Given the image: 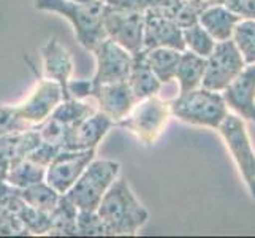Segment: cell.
Wrapping results in <instances>:
<instances>
[{
	"label": "cell",
	"instance_id": "obj_17",
	"mask_svg": "<svg viewBox=\"0 0 255 238\" xmlns=\"http://www.w3.org/2000/svg\"><path fill=\"white\" fill-rule=\"evenodd\" d=\"M241 17L228 10L225 5L211 3L206 5L198 14V22L201 24L214 41H225L233 37V30Z\"/></svg>",
	"mask_w": 255,
	"mask_h": 238
},
{
	"label": "cell",
	"instance_id": "obj_7",
	"mask_svg": "<svg viewBox=\"0 0 255 238\" xmlns=\"http://www.w3.org/2000/svg\"><path fill=\"white\" fill-rule=\"evenodd\" d=\"M246 65L248 64L232 38L216 41L213 52L206 57V68L201 86L211 91L222 92L243 72Z\"/></svg>",
	"mask_w": 255,
	"mask_h": 238
},
{
	"label": "cell",
	"instance_id": "obj_6",
	"mask_svg": "<svg viewBox=\"0 0 255 238\" xmlns=\"http://www.w3.org/2000/svg\"><path fill=\"white\" fill-rule=\"evenodd\" d=\"M217 130L222 135L228 151L238 167L251 197L255 200V151L244 121L238 114L228 113Z\"/></svg>",
	"mask_w": 255,
	"mask_h": 238
},
{
	"label": "cell",
	"instance_id": "obj_2",
	"mask_svg": "<svg viewBox=\"0 0 255 238\" xmlns=\"http://www.w3.org/2000/svg\"><path fill=\"white\" fill-rule=\"evenodd\" d=\"M35 8L40 11H52L62 14L73 25L76 40L80 45L94 51L107 38L103 27V10L105 2H73V0H33Z\"/></svg>",
	"mask_w": 255,
	"mask_h": 238
},
{
	"label": "cell",
	"instance_id": "obj_35",
	"mask_svg": "<svg viewBox=\"0 0 255 238\" xmlns=\"http://www.w3.org/2000/svg\"><path fill=\"white\" fill-rule=\"evenodd\" d=\"M102 2H105V0H102Z\"/></svg>",
	"mask_w": 255,
	"mask_h": 238
},
{
	"label": "cell",
	"instance_id": "obj_34",
	"mask_svg": "<svg viewBox=\"0 0 255 238\" xmlns=\"http://www.w3.org/2000/svg\"><path fill=\"white\" fill-rule=\"evenodd\" d=\"M201 2H206V3H208V2H209V0H201Z\"/></svg>",
	"mask_w": 255,
	"mask_h": 238
},
{
	"label": "cell",
	"instance_id": "obj_33",
	"mask_svg": "<svg viewBox=\"0 0 255 238\" xmlns=\"http://www.w3.org/2000/svg\"><path fill=\"white\" fill-rule=\"evenodd\" d=\"M73 2H92V0H73Z\"/></svg>",
	"mask_w": 255,
	"mask_h": 238
},
{
	"label": "cell",
	"instance_id": "obj_26",
	"mask_svg": "<svg viewBox=\"0 0 255 238\" xmlns=\"http://www.w3.org/2000/svg\"><path fill=\"white\" fill-rule=\"evenodd\" d=\"M182 38L186 43V49L195 52L201 57H208L216 46L214 38L201 27L200 22L182 27Z\"/></svg>",
	"mask_w": 255,
	"mask_h": 238
},
{
	"label": "cell",
	"instance_id": "obj_18",
	"mask_svg": "<svg viewBox=\"0 0 255 238\" xmlns=\"http://www.w3.org/2000/svg\"><path fill=\"white\" fill-rule=\"evenodd\" d=\"M131 56H133V60H131V68L127 78V84L130 87L131 94H133L135 100L138 102V100L147 99V97L157 95L163 84L157 79L154 72L144 62L141 51Z\"/></svg>",
	"mask_w": 255,
	"mask_h": 238
},
{
	"label": "cell",
	"instance_id": "obj_14",
	"mask_svg": "<svg viewBox=\"0 0 255 238\" xmlns=\"http://www.w3.org/2000/svg\"><path fill=\"white\" fill-rule=\"evenodd\" d=\"M152 48H173L186 51V43L182 38V27L174 19L147 11L144 13L143 49Z\"/></svg>",
	"mask_w": 255,
	"mask_h": 238
},
{
	"label": "cell",
	"instance_id": "obj_28",
	"mask_svg": "<svg viewBox=\"0 0 255 238\" xmlns=\"http://www.w3.org/2000/svg\"><path fill=\"white\" fill-rule=\"evenodd\" d=\"M27 121H25L16 110V105H5L0 107V137L19 134L27 129H32Z\"/></svg>",
	"mask_w": 255,
	"mask_h": 238
},
{
	"label": "cell",
	"instance_id": "obj_27",
	"mask_svg": "<svg viewBox=\"0 0 255 238\" xmlns=\"http://www.w3.org/2000/svg\"><path fill=\"white\" fill-rule=\"evenodd\" d=\"M232 40L238 46L246 64H255V19H241L236 24Z\"/></svg>",
	"mask_w": 255,
	"mask_h": 238
},
{
	"label": "cell",
	"instance_id": "obj_20",
	"mask_svg": "<svg viewBox=\"0 0 255 238\" xmlns=\"http://www.w3.org/2000/svg\"><path fill=\"white\" fill-rule=\"evenodd\" d=\"M41 143V138L37 127L27 129L19 134H10L0 137V151L5 156L8 164L13 165L14 162L27 157L35 148Z\"/></svg>",
	"mask_w": 255,
	"mask_h": 238
},
{
	"label": "cell",
	"instance_id": "obj_32",
	"mask_svg": "<svg viewBox=\"0 0 255 238\" xmlns=\"http://www.w3.org/2000/svg\"><path fill=\"white\" fill-rule=\"evenodd\" d=\"M8 169H10V164H8V161L5 159V156L2 154V151H0V186H2L3 183H6L5 178H6Z\"/></svg>",
	"mask_w": 255,
	"mask_h": 238
},
{
	"label": "cell",
	"instance_id": "obj_12",
	"mask_svg": "<svg viewBox=\"0 0 255 238\" xmlns=\"http://www.w3.org/2000/svg\"><path fill=\"white\" fill-rule=\"evenodd\" d=\"M227 108L233 110L243 121L255 122V64H248L221 92Z\"/></svg>",
	"mask_w": 255,
	"mask_h": 238
},
{
	"label": "cell",
	"instance_id": "obj_30",
	"mask_svg": "<svg viewBox=\"0 0 255 238\" xmlns=\"http://www.w3.org/2000/svg\"><path fill=\"white\" fill-rule=\"evenodd\" d=\"M211 3L225 5L241 19H255V0H209L208 5Z\"/></svg>",
	"mask_w": 255,
	"mask_h": 238
},
{
	"label": "cell",
	"instance_id": "obj_29",
	"mask_svg": "<svg viewBox=\"0 0 255 238\" xmlns=\"http://www.w3.org/2000/svg\"><path fill=\"white\" fill-rule=\"evenodd\" d=\"M76 234L83 237H102L105 234L103 223L97 211L78 210L76 216Z\"/></svg>",
	"mask_w": 255,
	"mask_h": 238
},
{
	"label": "cell",
	"instance_id": "obj_31",
	"mask_svg": "<svg viewBox=\"0 0 255 238\" xmlns=\"http://www.w3.org/2000/svg\"><path fill=\"white\" fill-rule=\"evenodd\" d=\"M60 151H62L60 148H57V146H54V145H49V143L41 142V143H40L37 148H35L27 157L32 159V161H35L37 164H40V165L48 167L49 162H51L52 159H54Z\"/></svg>",
	"mask_w": 255,
	"mask_h": 238
},
{
	"label": "cell",
	"instance_id": "obj_22",
	"mask_svg": "<svg viewBox=\"0 0 255 238\" xmlns=\"http://www.w3.org/2000/svg\"><path fill=\"white\" fill-rule=\"evenodd\" d=\"M78 208L65 196H60L56 208L49 213V232L48 235L75 237L76 234Z\"/></svg>",
	"mask_w": 255,
	"mask_h": 238
},
{
	"label": "cell",
	"instance_id": "obj_21",
	"mask_svg": "<svg viewBox=\"0 0 255 238\" xmlns=\"http://www.w3.org/2000/svg\"><path fill=\"white\" fill-rule=\"evenodd\" d=\"M206 68V57H201L189 49L181 52L174 79L179 84V94L197 89L201 86Z\"/></svg>",
	"mask_w": 255,
	"mask_h": 238
},
{
	"label": "cell",
	"instance_id": "obj_8",
	"mask_svg": "<svg viewBox=\"0 0 255 238\" xmlns=\"http://www.w3.org/2000/svg\"><path fill=\"white\" fill-rule=\"evenodd\" d=\"M103 27L107 38H111L127 49L130 54H136L143 49L144 14L138 11H127L105 5Z\"/></svg>",
	"mask_w": 255,
	"mask_h": 238
},
{
	"label": "cell",
	"instance_id": "obj_24",
	"mask_svg": "<svg viewBox=\"0 0 255 238\" xmlns=\"http://www.w3.org/2000/svg\"><path fill=\"white\" fill-rule=\"evenodd\" d=\"M19 196L29 207L48 215L56 208L60 199V194L52 189L46 181H40L32 184V186L19 189Z\"/></svg>",
	"mask_w": 255,
	"mask_h": 238
},
{
	"label": "cell",
	"instance_id": "obj_10",
	"mask_svg": "<svg viewBox=\"0 0 255 238\" xmlns=\"http://www.w3.org/2000/svg\"><path fill=\"white\" fill-rule=\"evenodd\" d=\"M95 73L91 78L94 84L127 81L133 56L111 38H105L94 51Z\"/></svg>",
	"mask_w": 255,
	"mask_h": 238
},
{
	"label": "cell",
	"instance_id": "obj_9",
	"mask_svg": "<svg viewBox=\"0 0 255 238\" xmlns=\"http://www.w3.org/2000/svg\"><path fill=\"white\" fill-rule=\"evenodd\" d=\"M94 159L95 149H62L46 167L45 181L60 196H64Z\"/></svg>",
	"mask_w": 255,
	"mask_h": 238
},
{
	"label": "cell",
	"instance_id": "obj_16",
	"mask_svg": "<svg viewBox=\"0 0 255 238\" xmlns=\"http://www.w3.org/2000/svg\"><path fill=\"white\" fill-rule=\"evenodd\" d=\"M114 127V122L97 110L94 114L80 121L73 127H70L68 138H67V149H95L110 129Z\"/></svg>",
	"mask_w": 255,
	"mask_h": 238
},
{
	"label": "cell",
	"instance_id": "obj_23",
	"mask_svg": "<svg viewBox=\"0 0 255 238\" xmlns=\"http://www.w3.org/2000/svg\"><path fill=\"white\" fill-rule=\"evenodd\" d=\"M45 176H46L45 165H40L35 161H32V159L24 157L21 161L10 165L5 181L13 188L24 189L27 186H32L35 183L45 181Z\"/></svg>",
	"mask_w": 255,
	"mask_h": 238
},
{
	"label": "cell",
	"instance_id": "obj_19",
	"mask_svg": "<svg viewBox=\"0 0 255 238\" xmlns=\"http://www.w3.org/2000/svg\"><path fill=\"white\" fill-rule=\"evenodd\" d=\"M181 52L173 48H152L141 49L144 62L152 70L154 75L162 84H170L174 81L176 68L181 57Z\"/></svg>",
	"mask_w": 255,
	"mask_h": 238
},
{
	"label": "cell",
	"instance_id": "obj_13",
	"mask_svg": "<svg viewBox=\"0 0 255 238\" xmlns=\"http://www.w3.org/2000/svg\"><path fill=\"white\" fill-rule=\"evenodd\" d=\"M91 99H94L97 105H99L97 110L107 114L114 124L118 121L124 119L136 103L127 81L94 84Z\"/></svg>",
	"mask_w": 255,
	"mask_h": 238
},
{
	"label": "cell",
	"instance_id": "obj_25",
	"mask_svg": "<svg viewBox=\"0 0 255 238\" xmlns=\"http://www.w3.org/2000/svg\"><path fill=\"white\" fill-rule=\"evenodd\" d=\"M95 111H97V108L94 105L87 103L86 100L65 99L57 105L54 111L51 113V118L60 121L62 124H65L68 127H73L75 124L86 119L87 116H91V114H94Z\"/></svg>",
	"mask_w": 255,
	"mask_h": 238
},
{
	"label": "cell",
	"instance_id": "obj_1",
	"mask_svg": "<svg viewBox=\"0 0 255 238\" xmlns=\"http://www.w3.org/2000/svg\"><path fill=\"white\" fill-rule=\"evenodd\" d=\"M99 213L108 237H133L146 223L149 213L139 204L126 178H118L105 192Z\"/></svg>",
	"mask_w": 255,
	"mask_h": 238
},
{
	"label": "cell",
	"instance_id": "obj_11",
	"mask_svg": "<svg viewBox=\"0 0 255 238\" xmlns=\"http://www.w3.org/2000/svg\"><path fill=\"white\" fill-rule=\"evenodd\" d=\"M64 100L60 86L48 78H40L27 99L16 105V110L30 126H38L51 116V113Z\"/></svg>",
	"mask_w": 255,
	"mask_h": 238
},
{
	"label": "cell",
	"instance_id": "obj_15",
	"mask_svg": "<svg viewBox=\"0 0 255 238\" xmlns=\"http://www.w3.org/2000/svg\"><path fill=\"white\" fill-rule=\"evenodd\" d=\"M41 60L46 78L56 81L60 86L64 94V100L70 99L67 86L70 79H72L75 68L72 54L57 38H49L45 43V46L41 48Z\"/></svg>",
	"mask_w": 255,
	"mask_h": 238
},
{
	"label": "cell",
	"instance_id": "obj_4",
	"mask_svg": "<svg viewBox=\"0 0 255 238\" xmlns=\"http://www.w3.org/2000/svg\"><path fill=\"white\" fill-rule=\"evenodd\" d=\"M171 118L170 102L157 95L138 100L124 119L118 121L114 127H121L135 135L141 145L151 148L163 134Z\"/></svg>",
	"mask_w": 255,
	"mask_h": 238
},
{
	"label": "cell",
	"instance_id": "obj_5",
	"mask_svg": "<svg viewBox=\"0 0 255 238\" xmlns=\"http://www.w3.org/2000/svg\"><path fill=\"white\" fill-rule=\"evenodd\" d=\"M121 165L108 159H94L64 196L78 210L97 211L105 192L119 176Z\"/></svg>",
	"mask_w": 255,
	"mask_h": 238
},
{
	"label": "cell",
	"instance_id": "obj_3",
	"mask_svg": "<svg viewBox=\"0 0 255 238\" xmlns=\"http://www.w3.org/2000/svg\"><path fill=\"white\" fill-rule=\"evenodd\" d=\"M171 116L192 126L217 130L228 114V108L221 92L200 86L197 89L181 92L170 100Z\"/></svg>",
	"mask_w": 255,
	"mask_h": 238
}]
</instances>
